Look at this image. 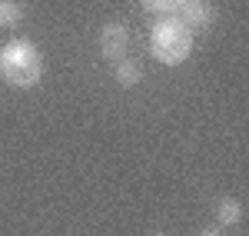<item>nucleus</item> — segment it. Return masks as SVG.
<instances>
[{
	"label": "nucleus",
	"mask_w": 249,
	"mask_h": 236,
	"mask_svg": "<svg viewBox=\"0 0 249 236\" xmlns=\"http://www.w3.org/2000/svg\"><path fill=\"white\" fill-rule=\"evenodd\" d=\"M140 3H143V10H150V14L173 17V14L179 10V3H183V0H140Z\"/></svg>",
	"instance_id": "obj_8"
},
{
	"label": "nucleus",
	"mask_w": 249,
	"mask_h": 236,
	"mask_svg": "<svg viewBox=\"0 0 249 236\" xmlns=\"http://www.w3.org/2000/svg\"><path fill=\"white\" fill-rule=\"evenodd\" d=\"M43 77V54L30 40H10L0 47V80L14 90H30Z\"/></svg>",
	"instance_id": "obj_1"
},
{
	"label": "nucleus",
	"mask_w": 249,
	"mask_h": 236,
	"mask_svg": "<svg viewBox=\"0 0 249 236\" xmlns=\"http://www.w3.org/2000/svg\"><path fill=\"white\" fill-rule=\"evenodd\" d=\"M100 54H103V60H110V63H116V60L126 57V50H130V27L123 23V20H107L103 27H100Z\"/></svg>",
	"instance_id": "obj_3"
},
{
	"label": "nucleus",
	"mask_w": 249,
	"mask_h": 236,
	"mask_svg": "<svg viewBox=\"0 0 249 236\" xmlns=\"http://www.w3.org/2000/svg\"><path fill=\"white\" fill-rule=\"evenodd\" d=\"M113 77H116V83H120V87H136V83H140V80H143V70H140V67H136L133 60H116L113 63Z\"/></svg>",
	"instance_id": "obj_6"
},
{
	"label": "nucleus",
	"mask_w": 249,
	"mask_h": 236,
	"mask_svg": "<svg viewBox=\"0 0 249 236\" xmlns=\"http://www.w3.org/2000/svg\"><path fill=\"white\" fill-rule=\"evenodd\" d=\"M23 20V7L17 0H0V30H10Z\"/></svg>",
	"instance_id": "obj_7"
},
{
	"label": "nucleus",
	"mask_w": 249,
	"mask_h": 236,
	"mask_svg": "<svg viewBox=\"0 0 249 236\" xmlns=\"http://www.w3.org/2000/svg\"><path fill=\"white\" fill-rule=\"evenodd\" d=\"M196 236H226V230L223 226H206V230H199Z\"/></svg>",
	"instance_id": "obj_9"
},
{
	"label": "nucleus",
	"mask_w": 249,
	"mask_h": 236,
	"mask_svg": "<svg viewBox=\"0 0 249 236\" xmlns=\"http://www.w3.org/2000/svg\"><path fill=\"white\" fill-rule=\"evenodd\" d=\"M243 213H246V210H243V203L236 197H223L219 206H216V219H219L223 230H226V226H239V223H243Z\"/></svg>",
	"instance_id": "obj_5"
},
{
	"label": "nucleus",
	"mask_w": 249,
	"mask_h": 236,
	"mask_svg": "<svg viewBox=\"0 0 249 236\" xmlns=\"http://www.w3.org/2000/svg\"><path fill=\"white\" fill-rule=\"evenodd\" d=\"M176 17L196 34V30H206L213 20H216V7H213L210 0H183L179 10H176Z\"/></svg>",
	"instance_id": "obj_4"
},
{
	"label": "nucleus",
	"mask_w": 249,
	"mask_h": 236,
	"mask_svg": "<svg viewBox=\"0 0 249 236\" xmlns=\"http://www.w3.org/2000/svg\"><path fill=\"white\" fill-rule=\"evenodd\" d=\"M150 54L166 67H179L193 54V30L179 17H160L150 30Z\"/></svg>",
	"instance_id": "obj_2"
}]
</instances>
